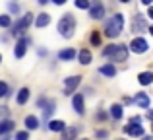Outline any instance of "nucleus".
Masks as SVG:
<instances>
[{"label":"nucleus","instance_id":"nucleus-31","mask_svg":"<svg viewBox=\"0 0 153 140\" xmlns=\"http://www.w3.org/2000/svg\"><path fill=\"white\" fill-rule=\"evenodd\" d=\"M8 8H10V12H12V14H18V12H19V8L16 6V4H8Z\"/></svg>","mask_w":153,"mask_h":140},{"label":"nucleus","instance_id":"nucleus-14","mask_svg":"<svg viewBox=\"0 0 153 140\" xmlns=\"http://www.w3.org/2000/svg\"><path fill=\"white\" fill-rule=\"evenodd\" d=\"M111 115H112V119L120 121V119H122V115H124V107L120 105V103H114V105L111 107Z\"/></svg>","mask_w":153,"mask_h":140},{"label":"nucleus","instance_id":"nucleus-34","mask_svg":"<svg viewBox=\"0 0 153 140\" xmlns=\"http://www.w3.org/2000/svg\"><path fill=\"white\" fill-rule=\"evenodd\" d=\"M147 16H149V18L153 19V6H149V12H147Z\"/></svg>","mask_w":153,"mask_h":140},{"label":"nucleus","instance_id":"nucleus-30","mask_svg":"<svg viewBox=\"0 0 153 140\" xmlns=\"http://www.w3.org/2000/svg\"><path fill=\"white\" fill-rule=\"evenodd\" d=\"M16 140H29V133H25V130L18 133V134H16Z\"/></svg>","mask_w":153,"mask_h":140},{"label":"nucleus","instance_id":"nucleus-25","mask_svg":"<svg viewBox=\"0 0 153 140\" xmlns=\"http://www.w3.org/2000/svg\"><path fill=\"white\" fill-rule=\"evenodd\" d=\"M10 25H12L10 16H0V27H10Z\"/></svg>","mask_w":153,"mask_h":140},{"label":"nucleus","instance_id":"nucleus-19","mask_svg":"<svg viewBox=\"0 0 153 140\" xmlns=\"http://www.w3.org/2000/svg\"><path fill=\"white\" fill-rule=\"evenodd\" d=\"M52 113H54V101L51 99V101H47V107L43 109V121H49Z\"/></svg>","mask_w":153,"mask_h":140},{"label":"nucleus","instance_id":"nucleus-24","mask_svg":"<svg viewBox=\"0 0 153 140\" xmlns=\"http://www.w3.org/2000/svg\"><path fill=\"white\" fill-rule=\"evenodd\" d=\"M62 140H74L76 138V134H78V129L76 127H72V129H64L62 130Z\"/></svg>","mask_w":153,"mask_h":140},{"label":"nucleus","instance_id":"nucleus-38","mask_svg":"<svg viewBox=\"0 0 153 140\" xmlns=\"http://www.w3.org/2000/svg\"><path fill=\"white\" fill-rule=\"evenodd\" d=\"M149 33H151V35H153V25H151V27H149Z\"/></svg>","mask_w":153,"mask_h":140},{"label":"nucleus","instance_id":"nucleus-6","mask_svg":"<svg viewBox=\"0 0 153 140\" xmlns=\"http://www.w3.org/2000/svg\"><path fill=\"white\" fill-rule=\"evenodd\" d=\"M147 47H149V45H147V41H146V39H142V37H136L134 41L130 43V51H132V53H136V55L146 53Z\"/></svg>","mask_w":153,"mask_h":140},{"label":"nucleus","instance_id":"nucleus-11","mask_svg":"<svg viewBox=\"0 0 153 140\" xmlns=\"http://www.w3.org/2000/svg\"><path fill=\"white\" fill-rule=\"evenodd\" d=\"M124 133L130 134V136H136V138H138V136H143V129L140 125H132V123L124 127Z\"/></svg>","mask_w":153,"mask_h":140},{"label":"nucleus","instance_id":"nucleus-10","mask_svg":"<svg viewBox=\"0 0 153 140\" xmlns=\"http://www.w3.org/2000/svg\"><path fill=\"white\" fill-rule=\"evenodd\" d=\"M132 29L136 31V33H142L143 29H146V19H143L142 14H136L134 16V22H132Z\"/></svg>","mask_w":153,"mask_h":140},{"label":"nucleus","instance_id":"nucleus-42","mask_svg":"<svg viewBox=\"0 0 153 140\" xmlns=\"http://www.w3.org/2000/svg\"><path fill=\"white\" fill-rule=\"evenodd\" d=\"M85 140H87V138H85Z\"/></svg>","mask_w":153,"mask_h":140},{"label":"nucleus","instance_id":"nucleus-28","mask_svg":"<svg viewBox=\"0 0 153 140\" xmlns=\"http://www.w3.org/2000/svg\"><path fill=\"white\" fill-rule=\"evenodd\" d=\"M6 95H8V84L0 82V97H6Z\"/></svg>","mask_w":153,"mask_h":140},{"label":"nucleus","instance_id":"nucleus-33","mask_svg":"<svg viewBox=\"0 0 153 140\" xmlns=\"http://www.w3.org/2000/svg\"><path fill=\"white\" fill-rule=\"evenodd\" d=\"M52 2H54V4H58V6H62V4L66 2V0H52Z\"/></svg>","mask_w":153,"mask_h":140},{"label":"nucleus","instance_id":"nucleus-4","mask_svg":"<svg viewBox=\"0 0 153 140\" xmlns=\"http://www.w3.org/2000/svg\"><path fill=\"white\" fill-rule=\"evenodd\" d=\"M79 84H82V76H70V78H66L64 80V94L66 95L74 94Z\"/></svg>","mask_w":153,"mask_h":140},{"label":"nucleus","instance_id":"nucleus-23","mask_svg":"<svg viewBox=\"0 0 153 140\" xmlns=\"http://www.w3.org/2000/svg\"><path fill=\"white\" fill-rule=\"evenodd\" d=\"M25 127H27V130H35V129L39 127V121H37V117H33V115L25 117Z\"/></svg>","mask_w":153,"mask_h":140},{"label":"nucleus","instance_id":"nucleus-41","mask_svg":"<svg viewBox=\"0 0 153 140\" xmlns=\"http://www.w3.org/2000/svg\"><path fill=\"white\" fill-rule=\"evenodd\" d=\"M0 62H2V55H0Z\"/></svg>","mask_w":153,"mask_h":140},{"label":"nucleus","instance_id":"nucleus-22","mask_svg":"<svg viewBox=\"0 0 153 140\" xmlns=\"http://www.w3.org/2000/svg\"><path fill=\"white\" fill-rule=\"evenodd\" d=\"M27 99H29V90H27V88H22V90H19V94H18V99H16V101H18V105H23Z\"/></svg>","mask_w":153,"mask_h":140},{"label":"nucleus","instance_id":"nucleus-12","mask_svg":"<svg viewBox=\"0 0 153 140\" xmlns=\"http://www.w3.org/2000/svg\"><path fill=\"white\" fill-rule=\"evenodd\" d=\"M58 58H60V61H72V58H76V49H72V47L62 49L58 53Z\"/></svg>","mask_w":153,"mask_h":140},{"label":"nucleus","instance_id":"nucleus-1","mask_svg":"<svg viewBox=\"0 0 153 140\" xmlns=\"http://www.w3.org/2000/svg\"><path fill=\"white\" fill-rule=\"evenodd\" d=\"M122 25H124V16L122 14H114L111 16V18L107 19V23H105V35L111 39L118 37L120 31H122Z\"/></svg>","mask_w":153,"mask_h":140},{"label":"nucleus","instance_id":"nucleus-20","mask_svg":"<svg viewBox=\"0 0 153 140\" xmlns=\"http://www.w3.org/2000/svg\"><path fill=\"white\" fill-rule=\"evenodd\" d=\"M49 129L52 130V133H62V130L66 129V123H64V121H51Z\"/></svg>","mask_w":153,"mask_h":140},{"label":"nucleus","instance_id":"nucleus-9","mask_svg":"<svg viewBox=\"0 0 153 140\" xmlns=\"http://www.w3.org/2000/svg\"><path fill=\"white\" fill-rule=\"evenodd\" d=\"M25 51H27V39L25 37H22L18 43H16V49H14V57L16 58H22L23 55H25Z\"/></svg>","mask_w":153,"mask_h":140},{"label":"nucleus","instance_id":"nucleus-13","mask_svg":"<svg viewBox=\"0 0 153 140\" xmlns=\"http://www.w3.org/2000/svg\"><path fill=\"white\" fill-rule=\"evenodd\" d=\"M136 103H138L142 109H147V107H149V97H147V94L140 91V94L136 95Z\"/></svg>","mask_w":153,"mask_h":140},{"label":"nucleus","instance_id":"nucleus-18","mask_svg":"<svg viewBox=\"0 0 153 140\" xmlns=\"http://www.w3.org/2000/svg\"><path fill=\"white\" fill-rule=\"evenodd\" d=\"M49 23H51V16L49 14H39L37 19H35V25L37 27H45V25H49Z\"/></svg>","mask_w":153,"mask_h":140},{"label":"nucleus","instance_id":"nucleus-39","mask_svg":"<svg viewBox=\"0 0 153 140\" xmlns=\"http://www.w3.org/2000/svg\"><path fill=\"white\" fill-rule=\"evenodd\" d=\"M120 2H124V4H126V2H130V0H120Z\"/></svg>","mask_w":153,"mask_h":140},{"label":"nucleus","instance_id":"nucleus-3","mask_svg":"<svg viewBox=\"0 0 153 140\" xmlns=\"http://www.w3.org/2000/svg\"><path fill=\"white\" fill-rule=\"evenodd\" d=\"M31 22H33V14H25L22 19H19V22L14 23V27H12V33H14V35L22 33L23 29H27V27L31 25Z\"/></svg>","mask_w":153,"mask_h":140},{"label":"nucleus","instance_id":"nucleus-29","mask_svg":"<svg viewBox=\"0 0 153 140\" xmlns=\"http://www.w3.org/2000/svg\"><path fill=\"white\" fill-rule=\"evenodd\" d=\"M91 43H93V45H99V43H101V37H99L97 31H91Z\"/></svg>","mask_w":153,"mask_h":140},{"label":"nucleus","instance_id":"nucleus-37","mask_svg":"<svg viewBox=\"0 0 153 140\" xmlns=\"http://www.w3.org/2000/svg\"><path fill=\"white\" fill-rule=\"evenodd\" d=\"M37 2H39V4H47V2H49V0H37Z\"/></svg>","mask_w":153,"mask_h":140},{"label":"nucleus","instance_id":"nucleus-21","mask_svg":"<svg viewBox=\"0 0 153 140\" xmlns=\"http://www.w3.org/2000/svg\"><path fill=\"white\" fill-rule=\"evenodd\" d=\"M138 82L142 84V86H147V84L153 82V72H142V74L138 76Z\"/></svg>","mask_w":153,"mask_h":140},{"label":"nucleus","instance_id":"nucleus-35","mask_svg":"<svg viewBox=\"0 0 153 140\" xmlns=\"http://www.w3.org/2000/svg\"><path fill=\"white\" fill-rule=\"evenodd\" d=\"M153 0H142V4H151Z\"/></svg>","mask_w":153,"mask_h":140},{"label":"nucleus","instance_id":"nucleus-32","mask_svg":"<svg viewBox=\"0 0 153 140\" xmlns=\"http://www.w3.org/2000/svg\"><path fill=\"white\" fill-rule=\"evenodd\" d=\"M97 136H99V138H107V136H108V133H107V130H99Z\"/></svg>","mask_w":153,"mask_h":140},{"label":"nucleus","instance_id":"nucleus-2","mask_svg":"<svg viewBox=\"0 0 153 140\" xmlns=\"http://www.w3.org/2000/svg\"><path fill=\"white\" fill-rule=\"evenodd\" d=\"M74 31H76V18L72 14H64L58 22V33L64 39H70L74 37Z\"/></svg>","mask_w":153,"mask_h":140},{"label":"nucleus","instance_id":"nucleus-16","mask_svg":"<svg viewBox=\"0 0 153 140\" xmlns=\"http://www.w3.org/2000/svg\"><path fill=\"white\" fill-rule=\"evenodd\" d=\"M10 130H14V121H10V119L0 121V134H8Z\"/></svg>","mask_w":153,"mask_h":140},{"label":"nucleus","instance_id":"nucleus-36","mask_svg":"<svg viewBox=\"0 0 153 140\" xmlns=\"http://www.w3.org/2000/svg\"><path fill=\"white\" fill-rule=\"evenodd\" d=\"M147 117H149L151 121H153V111H149V113H147Z\"/></svg>","mask_w":153,"mask_h":140},{"label":"nucleus","instance_id":"nucleus-17","mask_svg":"<svg viewBox=\"0 0 153 140\" xmlns=\"http://www.w3.org/2000/svg\"><path fill=\"white\" fill-rule=\"evenodd\" d=\"M78 58H79L82 64H89V62H91V51L89 49H82L78 53Z\"/></svg>","mask_w":153,"mask_h":140},{"label":"nucleus","instance_id":"nucleus-26","mask_svg":"<svg viewBox=\"0 0 153 140\" xmlns=\"http://www.w3.org/2000/svg\"><path fill=\"white\" fill-rule=\"evenodd\" d=\"M89 0H76V6L79 8V10H87V8H89Z\"/></svg>","mask_w":153,"mask_h":140},{"label":"nucleus","instance_id":"nucleus-5","mask_svg":"<svg viewBox=\"0 0 153 140\" xmlns=\"http://www.w3.org/2000/svg\"><path fill=\"white\" fill-rule=\"evenodd\" d=\"M89 16L93 19H101L105 16V6L99 2V0H93V2L89 4Z\"/></svg>","mask_w":153,"mask_h":140},{"label":"nucleus","instance_id":"nucleus-40","mask_svg":"<svg viewBox=\"0 0 153 140\" xmlns=\"http://www.w3.org/2000/svg\"><path fill=\"white\" fill-rule=\"evenodd\" d=\"M143 140H151V138H149V136H147V138H143Z\"/></svg>","mask_w":153,"mask_h":140},{"label":"nucleus","instance_id":"nucleus-27","mask_svg":"<svg viewBox=\"0 0 153 140\" xmlns=\"http://www.w3.org/2000/svg\"><path fill=\"white\" fill-rule=\"evenodd\" d=\"M114 47L116 45H107L103 49V57H112V53H114Z\"/></svg>","mask_w":153,"mask_h":140},{"label":"nucleus","instance_id":"nucleus-7","mask_svg":"<svg viewBox=\"0 0 153 140\" xmlns=\"http://www.w3.org/2000/svg\"><path fill=\"white\" fill-rule=\"evenodd\" d=\"M112 61L114 62H124L128 58V47L126 45H116L114 47V53H112Z\"/></svg>","mask_w":153,"mask_h":140},{"label":"nucleus","instance_id":"nucleus-8","mask_svg":"<svg viewBox=\"0 0 153 140\" xmlns=\"http://www.w3.org/2000/svg\"><path fill=\"white\" fill-rule=\"evenodd\" d=\"M72 107L76 109V113H78V115L85 113V107H83V95L82 94H76L74 97H72Z\"/></svg>","mask_w":153,"mask_h":140},{"label":"nucleus","instance_id":"nucleus-15","mask_svg":"<svg viewBox=\"0 0 153 140\" xmlns=\"http://www.w3.org/2000/svg\"><path fill=\"white\" fill-rule=\"evenodd\" d=\"M99 70H101V74L107 76V78H112V76H116V68H114V64H111V62H108V64H103Z\"/></svg>","mask_w":153,"mask_h":140}]
</instances>
